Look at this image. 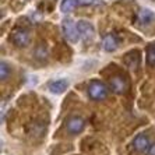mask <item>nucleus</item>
I'll list each match as a JSON object with an SVG mask.
<instances>
[{
  "label": "nucleus",
  "instance_id": "obj_1",
  "mask_svg": "<svg viewBox=\"0 0 155 155\" xmlns=\"http://www.w3.org/2000/svg\"><path fill=\"white\" fill-rule=\"evenodd\" d=\"M88 95L94 101H102L108 97V88L102 81H91L88 85Z\"/></svg>",
  "mask_w": 155,
  "mask_h": 155
},
{
  "label": "nucleus",
  "instance_id": "obj_2",
  "mask_svg": "<svg viewBox=\"0 0 155 155\" xmlns=\"http://www.w3.org/2000/svg\"><path fill=\"white\" fill-rule=\"evenodd\" d=\"M61 29H63V34H64V36L67 38V41H70V42H73V43H76L77 41H78L80 32H78V28H77V24L73 21V20H70V18L63 20V22H61Z\"/></svg>",
  "mask_w": 155,
  "mask_h": 155
},
{
  "label": "nucleus",
  "instance_id": "obj_3",
  "mask_svg": "<svg viewBox=\"0 0 155 155\" xmlns=\"http://www.w3.org/2000/svg\"><path fill=\"white\" fill-rule=\"evenodd\" d=\"M29 32L24 28H17L11 32V42L18 48H25L29 43Z\"/></svg>",
  "mask_w": 155,
  "mask_h": 155
},
{
  "label": "nucleus",
  "instance_id": "obj_4",
  "mask_svg": "<svg viewBox=\"0 0 155 155\" xmlns=\"http://www.w3.org/2000/svg\"><path fill=\"white\" fill-rule=\"evenodd\" d=\"M85 126V120L81 117V116H71L67 119L66 122V130L69 131L70 134H78L84 130Z\"/></svg>",
  "mask_w": 155,
  "mask_h": 155
},
{
  "label": "nucleus",
  "instance_id": "obj_5",
  "mask_svg": "<svg viewBox=\"0 0 155 155\" xmlns=\"http://www.w3.org/2000/svg\"><path fill=\"white\" fill-rule=\"evenodd\" d=\"M109 88L115 92V94H124L129 88L127 80L122 76H115L109 80Z\"/></svg>",
  "mask_w": 155,
  "mask_h": 155
},
{
  "label": "nucleus",
  "instance_id": "obj_6",
  "mask_svg": "<svg viewBox=\"0 0 155 155\" xmlns=\"http://www.w3.org/2000/svg\"><path fill=\"white\" fill-rule=\"evenodd\" d=\"M150 145H151V143H150V138L147 134H138L133 140V148L137 152H147Z\"/></svg>",
  "mask_w": 155,
  "mask_h": 155
},
{
  "label": "nucleus",
  "instance_id": "obj_7",
  "mask_svg": "<svg viewBox=\"0 0 155 155\" xmlns=\"http://www.w3.org/2000/svg\"><path fill=\"white\" fill-rule=\"evenodd\" d=\"M77 28H78V32L80 35L83 36L84 39H92V36L95 35V29L94 27H92V24L88 21H84V20H81V21L77 22Z\"/></svg>",
  "mask_w": 155,
  "mask_h": 155
},
{
  "label": "nucleus",
  "instance_id": "obj_8",
  "mask_svg": "<svg viewBox=\"0 0 155 155\" xmlns=\"http://www.w3.org/2000/svg\"><path fill=\"white\" fill-rule=\"evenodd\" d=\"M152 20H154V13L151 10H147V8H141L136 14V22L138 25H147Z\"/></svg>",
  "mask_w": 155,
  "mask_h": 155
},
{
  "label": "nucleus",
  "instance_id": "obj_9",
  "mask_svg": "<svg viewBox=\"0 0 155 155\" xmlns=\"http://www.w3.org/2000/svg\"><path fill=\"white\" fill-rule=\"evenodd\" d=\"M117 45H119V41L113 34H108V35L104 36L102 39V49L105 52H113L117 49Z\"/></svg>",
  "mask_w": 155,
  "mask_h": 155
},
{
  "label": "nucleus",
  "instance_id": "obj_10",
  "mask_svg": "<svg viewBox=\"0 0 155 155\" xmlns=\"http://www.w3.org/2000/svg\"><path fill=\"white\" fill-rule=\"evenodd\" d=\"M67 85H69V83L66 80H56V81L49 83V90L53 94H61L67 90Z\"/></svg>",
  "mask_w": 155,
  "mask_h": 155
},
{
  "label": "nucleus",
  "instance_id": "obj_11",
  "mask_svg": "<svg viewBox=\"0 0 155 155\" xmlns=\"http://www.w3.org/2000/svg\"><path fill=\"white\" fill-rule=\"evenodd\" d=\"M77 0H61L60 3V11L61 13H70L76 8L77 6Z\"/></svg>",
  "mask_w": 155,
  "mask_h": 155
},
{
  "label": "nucleus",
  "instance_id": "obj_12",
  "mask_svg": "<svg viewBox=\"0 0 155 155\" xmlns=\"http://www.w3.org/2000/svg\"><path fill=\"white\" fill-rule=\"evenodd\" d=\"M147 63L150 66H155V46L147 48Z\"/></svg>",
  "mask_w": 155,
  "mask_h": 155
},
{
  "label": "nucleus",
  "instance_id": "obj_13",
  "mask_svg": "<svg viewBox=\"0 0 155 155\" xmlns=\"http://www.w3.org/2000/svg\"><path fill=\"white\" fill-rule=\"evenodd\" d=\"M8 74H10V69H8V66L6 64L4 61H2V64H0V80L4 81V80L8 77Z\"/></svg>",
  "mask_w": 155,
  "mask_h": 155
},
{
  "label": "nucleus",
  "instance_id": "obj_14",
  "mask_svg": "<svg viewBox=\"0 0 155 155\" xmlns=\"http://www.w3.org/2000/svg\"><path fill=\"white\" fill-rule=\"evenodd\" d=\"M80 6H102V0H77Z\"/></svg>",
  "mask_w": 155,
  "mask_h": 155
},
{
  "label": "nucleus",
  "instance_id": "obj_15",
  "mask_svg": "<svg viewBox=\"0 0 155 155\" xmlns=\"http://www.w3.org/2000/svg\"><path fill=\"white\" fill-rule=\"evenodd\" d=\"M147 155H155V141L150 145V148H148V151H147Z\"/></svg>",
  "mask_w": 155,
  "mask_h": 155
}]
</instances>
